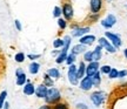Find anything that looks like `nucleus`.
Returning <instances> with one entry per match:
<instances>
[{
  "label": "nucleus",
  "instance_id": "obj_1",
  "mask_svg": "<svg viewBox=\"0 0 127 109\" xmlns=\"http://www.w3.org/2000/svg\"><path fill=\"white\" fill-rule=\"evenodd\" d=\"M61 100V94L58 88L55 87H51L48 88V91H47V96L45 97V102L47 105H55L57 102H59Z\"/></svg>",
  "mask_w": 127,
  "mask_h": 109
},
{
  "label": "nucleus",
  "instance_id": "obj_2",
  "mask_svg": "<svg viewBox=\"0 0 127 109\" xmlns=\"http://www.w3.org/2000/svg\"><path fill=\"white\" fill-rule=\"evenodd\" d=\"M77 66L73 64V65H69L68 66V72H67V77H68V81L71 85L73 86H77L79 83V79L77 76Z\"/></svg>",
  "mask_w": 127,
  "mask_h": 109
},
{
  "label": "nucleus",
  "instance_id": "obj_3",
  "mask_svg": "<svg viewBox=\"0 0 127 109\" xmlns=\"http://www.w3.org/2000/svg\"><path fill=\"white\" fill-rule=\"evenodd\" d=\"M105 99H106V94H105L104 91H100V90L92 93V95H91V101L95 107H100V106L104 103Z\"/></svg>",
  "mask_w": 127,
  "mask_h": 109
},
{
  "label": "nucleus",
  "instance_id": "obj_4",
  "mask_svg": "<svg viewBox=\"0 0 127 109\" xmlns=\"http://www.w3.org/2000/svg\"><path fill=\"white\" fill-rule=\"evenodd\" d=\"M105 36L109 40V42L112 44V45L118 49V48H120L121 47V45H123V41H121V38L118 35V34H114V33H111V32H106L105 33Z\"/></svg>",
  "mask_w": 127,
  "mask_h": 109
},
{
  "label": "nucleus",
  "instance_id": "obj_5",
  "mask_svg": "<svg viewBox=\"0 0 127 109\" xmlns=\"http://www.w3.org/2000/svg\"><path fill=\"white\" fill-rule=\"evenodd\" d=\"M91 31V28L86 26V27H80V26H72V36L74 38H81L82 35L88 34Z\"/></svg>",
  "mask_w": 127,
  "mask_h": 109
},
{
  "label": "nucleus",
  "instance_id": "obj_6",
  "mask_svg": "<svg viewBox=\"0 0 127 109\" xmlns=\"http://www.w3.org/2000/svg\"><path fill=\"white\" fill-rule=\"evenodd\" d=\"M61 11H63V15L66 20H72L73 15H74V9H73V6L69 2H65L61 7Z\"/></svg>",
  "mask_w": 127,
  "mask_h": 109
},
{
  "label": "nucleus",
  "instance_id": "obj_7",
  "mask_svg": "<svg viewBox=\"0 0 127 109\" xmlns=\"http://www.w3.org/2000/svg\"><path fill=\"white\" fill-rule=\"evenodd\" d=\"M98 42H99V45L102 47V48H105V49L107 50L108 53H115L117 52V48L114 47L111 42H109V40L106 38V36H102V38H100L99 40H98Z\"/></svg>",
  "mask_w": 127,
  "mask_h": 109
},
{
  "label": "nucleus",
  "instance_id": "obj_8",
  "mask_svg": "<svg viewBox=\"0 0 127 109\" xmlns=\"http://www.w3.org/2000/svg\"><path fill=\"white\" fill-rule=\"evenodd\" d=\"M115 23H117V18H115V15H113V14H108L106 18L101 20V26L104 28H106V29L112 28Z\"/></svg>",
  "mask_w": 127,
  "mask_h": 109
},
{
  "label": "nucleus",
  "instance_id": "obj_9",
  "mask_svg": "<svg viewBox=\"0 0 127 109\" xmlns=\"http://www.w3.org/2000/svg\"><path fill=\"white\" fill-rule=\"evenodd\" d=\"M99 69H100L99 61H91V62H88V66H86V75L93 76L96 72H99Z\"/></svg>",
  "mask_w": 127,
  "mask_h": 109
},
{
  "label": "nucleus",
  "instance_id": "obj_10",
  "mask_svg": "<svg viewBox=\"0 0 127 109\" xmlns=\"http://www.w3.org/2000/svg\"><path fill=\"white\" fill-rule=\"evenodd\" d=\"M79 86H80V89H82V90H90L92 87H93V82H92V77L88 76V75H86V76H84L81 79V81H80V83H79Z\"/></svg>",
  "mask_w": 127,
  "mask_h": 109
},
{
  "label": "nucleus",
  "instance_id": "obj_11",
  "mask_svg": "<svg viewBox=\"0 0 127 109\" xmlns=\"http://www.w3.org/2000/svg\"><path fill=\"white\" fill-rule=\"evenodd\" d=\"M47 91H48V87L45 86L44 83H41L35 88V96L38 99H45L47 96Z\"/></svg>",
  "mask_w": 127,
  "mask_h": 109
},
{
  "label": "nucleus",
  "instance_id": "obj_12",
  "mask_svg": "<svg viewBox=\"0 0 127 109\" xmlns=\"http://www.w3.org/2000/svg\"><path fill=\"white\" fill-rule=\"evenodd\" d=\"M90 8H91V13H99L100 9L102 8V0H91Z\"/></svg>",
  "mask_w": 127,
  "mask_h": 109
},
{
  "label": "nucleus",
  "instance_id": "obj_13",
  "mask_svg": "<svg viewBox=\"0 0 127 109\" xmlns=\"http://www.w3.org/2000/svg\"><path fill=\"white\" fill-rule=\"evenodd\" d=\"M23 93L26 96L34 95V93H35V87H34V85H33V83H31V82H26V83L24 85Z\"/></svg>",
  "mask_w": 127,
  "mask_h": 109
},
{
  "label": "nucleus",
  "instance_id": "obj_14",
  "mask_svg": "<svg viewBox=\"0 0 127 109\" xmlns=\"http://www.w3.org/2000/svg\"><path fill=\"white\" fill-rule=\"evenodd\" d=\"M95 40H96L95 35H92V34H86V35H82L81 38H80L79 42H80V44H82V45L90 46V45H92Z\"/></svg>",
  "mask_w": 127,
  "mask_h": 109
},
{
  "label": "nucleus",
  "instance_id": "obj_15",
  "mask_svg": "<svg viewBox=\"0 0 127 109\" xmlns=\"http://www.w3.org/2000/svg\"><path fill=\"white\" fill-rule=\"evenodd\" d=\"M86 45H82V44H78V45H74L71 48V53H73V54L75 55H79V54H82V53H85L86 52Z\"/></svg>",
  "mask_w": 127,
  "mask_h": 109
},
{
  "label": "nucleus",
  "instance_id": "obj_16",
  "mask_svg": "<svg viewBox=\"0 0 127 109\" xmlns=\"http://www.w3.org/2000/svg\"><path fill=\"white\" fill-rule=\"evenodd\" d=\"M39 70H40V64L36 62V61H32L31 64H30V66H28V72H30V74L36 75V74L39 73Z\"/></svg>",
  "mask_w": 127,
  "mask_h": 109
},
{
  "label": "nucleus",
  "instance_id": "obj_17",
  "mask_svg": "<svg viewBox=\"0 0 127 109\" xmlns=\"http://www.w3.org/2000/svg\"><path fill=\"white\" fill-rule=\"evenodd\" d=\"M85 75H86V65H85L84 61H81L79 64V67L77 68V76L79 80H81Z\"/></svg>",
  "mask_w": 127,
  "mask_h": 109
},
{
  "label": "nucleus",
  "instance_id": "obj_18",
  "mask_svg": "<svg viewBox=\"0 0 127 109\" xmlns=\"http://www.w3.org/2000/svg\"><path fill=\"white\" fill-rule=\"evenodd\" d=\"M102 58V47L98 45L93 50V61H100Z\"/></svg>",
  "mask_w": 127,
  "mask_h": 109
},
{
  "label": "nucleus",
  "instance_id": "obj_19",
  "mask_svg": "<svg viewBox=\"0 0 127 109\" xmlns=\"http://www.w3.org/2000/svg\"><path fill=\"white\" fill-rule=\"evenodd\" d=\"M46 73H47L53 80H58L60 77V72L58 68H48Z\"/></svg>",
  "mask_w": 127,
  "mask_h": 109
},
{
  "label": "nucleus",
  "instance_id": "obj_20",
  "mask_svg": "<svg viewBox=\"0 0 127 109\" xmlns=\"http://www.w3.org/2000/svg\"><path fill=\"white\" fill-rule=\"evenodd\" d=\"M63 40H64V46H63L61 52H68L69 47H71V41H72V39H71L69 35H65Z\"/></svg>",
  "mask_w": 127,
  "mask_h": 109
},
{
  "label": "nucleus",
  "instance_id": "obj_21",
  "mask_svg": "<svg viewBox=\"0 0 127 109\" xmlns=\"http://www.w3.org/2000/svg\"><path fill=\"white\" fill-rule=\"evenodd\" d=\"M67 55H68L67 52H60V54L55 58V62L58 65H61V64H64V62H66Z\"/></svg>",
  "mask_w": 127,
  "mask_h": 109
},
{
  "label": "nucleus",
  "instance_id": "obj_22",
  "mask_svg": "<svg viewBox=\"0 0 127 109\" xmlns=\"http://www.w3.org/2000/svg\"><path fill=\"white\" fill-rule=\"evenodd\" d=\"M92 77V82H93V86L95 87H99L100 86V83H101V74H100V72H96L93 75Z\"/></svg>",
  "mask_w": 127,
  "mask_h": 109
},
{
  "label": "nucleus",
  "instance_id": "obj_23",
  "mask_svg": "<svg viewBox=\"0 0 127 109\" xmlns=\"http://www.w3.org/2000/svg\"><path fill=\"white\" fill-rule=\"evenodd\" d=\"M42 80H44V85H45V86H47L48 88L53 87V85H54V80H53V79H52V77H51L47 73L44 75V79H42Z\"/></svg>",
  "mask_w": 127,
  "mask_h": 109
},
{
  "label": "nucleus",
  "instance_id": "obj_24",
  "mask_svg": "<svg viewBox=\"0 0 127 109\" xmlns=\"http://www.w3.org/2000/svg\"><path fill=\"white\" fill-rule=\"evenodd\" d=\"M27 82V77L25 73H21L20 75H17V85L18 86H24Z\"/></svg>",
  "mask_w": 127,
  "mask_h": 109
},
{
  "label": "nucleus",
  "instance_id": "obj_25",
  "mask_svg": "<svg viewBox=\"0 0 127 109\" xmlns=\"http://www.w3.org/2000/svg\"><path fill=\"white\" fill-rule=\"evenodd\" d=\"M26 59V55L24 54L23 52H19L17 54L14 55V60H15V62H18V64H23L24 61Z\"/></svg>",
  "mask_w": 127,
  "mask_h": 109
},
{
  "label": "nucleus",
  "instance_id": "obj_26",
  "mask_svg": "<svg viewBox=\"0 0 127 109\" xmlns=\"http://www.w3.org/2000/svg\"><path fill=\"white\" fill-rule=\"evenodd\" d=\"M58 26H59V28L61 29V31H64V29H66V27H67V20L65 18H58Z\"/></svg>",
  "mask_w": 127,
  "mask_h": 109
},
{
  "label": "nucleus",
  "instance_id": "obj_27",
  "mask_svg": "<svg viewBox=\"0 0 127 109\" xmlns=\"http://www.w3.org/2000/svg\"><path fill=\"white\" fill-rule=\"evenodd\" d=\"M84 61H86V62L93 61V52L92 50H86L84 53Z\"/></svg>",
  "mask_w": 127,
  "mask_h": 109
},
{
  "label": "nucleus",
  "instance_id": "obj_28",
  "mask_svg": "<svg viewBox=\"0 0 127 109\" xmlns=\"http://www.w3.org/2000/svg\"><path fill=\"white\" fill-rule=\"evenodd\" d=\"M75 60H77V55L73 54V53H69L67 55V59H66V64L69 66V65H73L75 62Z\"/></svg>",
  "mask_w": 127,
  "mask_h": 109
},
{
  "label": "nucleus",
  "instance_id": "obj_29",
  "mask_svg": "<svg viewBox=\"0 0 127 109\" xmlns=\"http://www.w3.org/2000/svg\"><path fill=\"white\" fill-rule=\"evenodd\" d=\"M64 46V40L63 39H60V38H58V39H55V40H53V47H54L55 49H59V48H63Z\"/></svg>",
  "mask_w": 127,
  "mask_h": 109
},
{
  "label": "nucleus",
  "instance_id": "obj_30",
  "mask_svg": "<svg viewBox=\"0 0 127 109\" xmlns=\"http://www.w3.org/2000/svg\"><path fill=\"white\" fill-rule=\"evenodd\" d=\"M53 109H68V105L66 102H57L55 105H53Z\"/></svg>",
  "mask_w": 127,
  "mask_h": 109
},
{
  "label": "nucleus",
  "instance_id": "obj_31",
  "mask_svg": "<svg viewBox=\"0 0 127 109\" xmlns=\"http://www.w3.org/2000/svg\"><path fill=\"white\" fill-rule=\"evenodd\" d=\"M63 15V11H61V7H59V6H55L54 8H53V17L54 18H60Z\"/></svg>",
  "mask_w": 127,
  "mask_h": 109
},
{
  "label": "nucleus",
  "instance_id": "obj_32",
  "mask_svg": "<svg viewBox=\"0 0 127 109\" xmlns=\"http://www.w3.org/2000/svg\"><path fill=\"white\" fill-rule=\"evenodd\" d=\"M108 77L109 79H117V77H119V70L117 68H112L111 72L108 73Z\"/></svg>",
  "mask_w": 127,
  "mask_h": 109
},
{
  "label": "nucleus",
  "instance_id": "obj_33",
  "mask_svg": "<svg viewBox=\"0 0 127 109\" xmlns=\"http://www.w3.org/2000/svg\"><path fill=\"white\" fill-rule=\"evenodd\" d=\"M6 96H7V91L6 90H4V91H1V93H0V108H2V107H4Z\"/></svg>",
  "mask_w": 127,
  "mask_h": 109
},
{
  "label": "nucleus",
  "instance_id": "obj_34",
  "mask_svg": "<svg viewBox=\"0 0 127 109\" xmlns=\"http://www.w3.org/2000/svg\"><path fill=\"white\" fill-rule=\"evenodd\" d=\"M111 69H112L111 66H108V65H104V66H101V67H100V73H102V74H107V75H108V73L111 72Z\"/></svg>",
  "mask_w": 127,
  "mask_h": 109
},
{
  "label": "nucleus",
  "instance_id": "obj_35",
  "mask_svg": "<svg viewBox=\"0 0 127 109\" xmlns=\"http://www.w3.org/2000/svg\"><path fill=\"white\" fill-rule=\"evenodd\" d=\"M27 58H28L30 60H32V61H35L36 59L41 58V54H28Z\"/></svg>",
  "mask_w": 127,
  "mask_h": 109
},
{
  "label": "nucleus",
  "instance_id": "obj_36",
  "mask_svg": "<svg viewBox=\"0 0 127 109\" xmlns=\"http://www.w3.org/2000/svg\"><path fill=\"white\" fill-rule=\"evenodd\" d=\"M99 19V13H92L91 17H90V20H91V22H95L96 20Z\"/></svg>",
  "mask_w": 127,
  "mask_h": 109
},
{
  "label": "nucleus",
  "instance_id": "obj_37",
  "mask_svg": "<svg viewBox=\"0 0 127 109\" xmlns=\"http://www.w3.org/2000/svg\"><path fill=\"white\" fill-rule=\"evenodd\" d=\"M14 25H15V28H17V31H21L23 29V26H21V22H20V20H14Z\"/></svg>",
  "mask_w": 127,
  "mask_h": 109
},
{
  "label": "nucleus",
  "instance_id": "obj_38",
  "mask_svg": "<svg viewBox=\"0 0 127 109\" xmlns=\"http://www.w3.org/2000/svg\"><path fill=\"white\" fill-rule=\"evenodd\" d=\"M77 108L78 109H88V107H87L85 103H78V105H77Z\"/></svg>",
  "mask_w": 127,
  "mask_h": 109
},
{
  "label": "nucleus",
  "instance_id": "obj_39",
  "mask_svg": "<svg viewBox=\"0 0 127 109\" xmlns=\"http://www.w3.org/2000/svg\"><path fill=\"white\" fill-rule=\"evenodd\" d=\"M125 76H127V70L126 69L120 70V72H119V77H125Z\"/></svg>",
  "mask_w": 127,
  "mask_h": 109
},
{
  "label": "nucleus",
  "instance_id": "obj_40",
  "mask_svg": "<svg viewBox=\"0 0 127 109\" xmlns=\"http://www.w3.org/2000/svg\"><path fill=\"white\" fill-rule=\"evenodd\" d=\"M38 109H53V107H51L50 105H47V103H46V105H44V106H41V107H39Z\"/></svg>",
  "mask_w": 127,
  "mask_h": 109
},
{
  "label": "nucleus",
  "instance_id": "obj_41",
  "mask_svg": "<svg viewBox=\"0 0 127 109\" xmlns=\"http://www.w3.org/2000/svg\"><path fill=\"white\" fill-rule=\"evenodd\" d=\"M60 52H61V49H60V50H58V49H54V50H53V52H52V53H51V54L53 55V56H54V55H55V56H58V55L60 54Z\"/></svg>",
  "mask_w": 127,
  "mask_h": 109
},
{
  "label": "nucleus",
  "instance_id": "obj_42",
  "mask_svg": "<svg viewBox=\"0 0 127 109\" xmlns=\"http://www.w3.org/2000/svg\"><path fill=\"white\" fill-rule=\"evenodd\" d=\"M21 73H24V70L21 68H18L17 70H15V76H17V75H20Z\"/></svg>",
  "mask_w": 127,
  "mask_h": 109
},
{
  "label": "nucleus",
  "instance_id": "obj_43",
  "mask_svg": "<svg viewBox=\"0 0 127 109\" xmlns=\"http://www.w3.org/2000/svg\"><path fill=\"white\" fill-rule=\"evenodd\" d=\"M4 109H9V105H8V102H5L4 103V107H2Z\"/></svg>",
  "mask_w": 127,
  "mask_h": 109
},
{
  "label": "nucleus",
  "instance_id": "obj_44",
  "mask_svg": "<svg viewBox=\"0 0 127 109\" xmlns=\"http://www.w3.org/2000/svg\"><path fill=\"white\" fill-rule=\"evenodd\" d=\"M124 55H125V58L127 59V48H125V49H124Z\"/></svg>",
  "mask_w": 127,
  "mask_h": 109
},
{
  "label": "nucleus",
  "instance_id": "obj_45",
  "mask_svg": "<svg viewBox=\"0 0 127 109\" xmlns=\"http://www.w3.org/2000/svg\"><path fill=\"white\" fill-rule=\"evenodd\" d=\"M107 1H111V0H107Z\"/></svg>",
  "mask_w": 127,
  "mask_h": 109
}]
</instances>
